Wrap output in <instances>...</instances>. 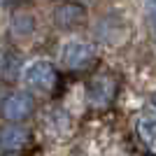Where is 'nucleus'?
I'll list each match as a JSON object with an SVG mask.
<instances>
[{
    "label": "nucleus",
    "mask_w": 156,
    "mask_h": 156,
    "mask_svg": "<svg viewBox=\"0 0 156 156\" xmlns=\"http://www.w3.org/2000/svg\"><path fill=\"white\" fill-rule=\"evenodd\" d=\"M33 107H35V100H33L30 93H9V96L0 103V114L5 121L9 124H19L23 119H28L33 114Z\"/></svg>",
    "instance_id": "f257e3e1"
},
{
    "label": "nucleus",
    "mask_w": 156,
    "mask_h": 156,
    "mask_svg": "<svg viewBox=\"0 0 156 156\" xmlns=\"http://www.w3.org/2000/svg\"><path fill=\"white\" fill-rule=\"evenodd\" d=\"M86 96L96 107H105L110 105L117 96V79L112 77L110 72H100V75H93L89 79V86H86Z\"/></svg>",
    "instance_id": "f03ea898"
},
{
    "label": "nucleus",
    "mask_w": 156,
    "mask_h": 156,
    "mask_svg": "<svg viewBox=\"0 0 156 156\" xmlns=\"http://www.w3.org/2000/svg\"><path fill=\"white\" fill-rule=\"evenodd\" d=\"M26 82L37 91H51L58 84V72L49 61H37L26 70Z\"/></svg>",
    "instance_id": "7ed1b4c3"
},
{
    "label": "nucleus",
    "mask_w": 156,
    "mask_h": 156,
    "mask_svg": "<svg viewBox=\"0 0 156 156\" xmlns=\"http://www.w3.org/2000/svg\"><path fill=\"white\" fill-rule=\"evenodd\" d=\"M93 58H96V49L86 42H70L63 49V63L70 70H84L93 63Z\"/></svg>",
    "instance_id": "20e7f679"
},
{
    "label": "nucleus",
    "mask_w": 156,
    "mask_h": 156,
    "mask_svg": "<svg viewBox=\"0 0 156 156\" xmlns=\"http://www.w3.org/2000/svg\"><path fill=\"white\" fill-rule=\"evenodd\" d=\"M84 19H86V7L79 2H63L54 12V23L61 30H75L84 23Z\"/></svg>",
    "instance_id": "39448f33"
},
{
    "label": "nucleus",
    "mask_w": 156,
    "mask_h": 156,
    "mask_svg": "<svg viewBox=\"0 0 156 156\" xmlns=\"http://www.w3.org/2000/svg\"><path fill=\"white\" fill-rule=\"evenodd\" d=\"M28 133L23 126H2L0 128V149L2 151H19L28 144Z\"/></svg>",
    "instance_id": "423d86ee"
},
{
    "label": "nucleus",
    "mask_w": 156,
    "mask_h": 156,
    "mask_svg": "<svg viewBox=\"0 0 156 156\" xmlns=\"http://www.w3.org/2000/svg\"><path fill=\"white\" fill-rule=\"evenodd\" d=\"M0 70H2V79L5 82H14L19 77V70H21V56L16 51H7L5 58H2Z\"/></svg>",
    "instance_id": "0eeeda50"
},
{
    "label": "nucleus",
    "mask_w": 156,
    "mask_h": 156,
    "mask_svg": "<svg viewBox=\"0 0 156 156\" xmlns=\"http://www.w3.org/2000/svg\"><path fill=\"white\" fill-rule=\"evenodd\" d=\"M140 135H142L149 144L156 142V119L144 117L142 121H140Z\"/></svg>",
    "instance_id": "6e6552de"
},
{
    "label": "nucleus",
    "mask_w": 156,
    "mask_h": 156,
    "mask_svg": "<svg viewBox=\"0 0 156 156\" xmlns=\"http://www.w3.org/2000/svg\"><path fill=\"white\" fill-rule=\"evenodd\" d=\"M12 28L19 35H28V33L33 30V16H28V14H16L12 21Z\"/></svg>",
    "instance_id": "1a4fd4ad"
},
{
    "label": "nucleus",
    "mask_w": 156,
    "mask_h": 156,
    "mask_svg": "<svg viewBox=\"0 0 156 156\" xmlns=\"http://www.w3.org/2000/svg\"><path fill=\"white\" fill-rule=\"evenodd\" d=\"M147 23H149V30L156 40V0H149L147 2Z\"/></svg>",
    "instance_id": "9d476101"
},
{
    "label": "nucleus",
    "mask_w": 156,
    "mask_h": 156,
    "mask_svg": "<svg viewBox=\"0 0 156 156\" xmlns=\"http://www.w3.org/2000/svg\"><path fill=\"white\" fill-rule=\"evenodd\" d=\"M7 5H16V2H23V0H5Z\"/></svg>",
    "instance_id": "9b49d317"
},
{
    "label": "nucleus",
    "mask_w": 156,
    "mask_h": 156,
    "mask_svg": "<svg viewBox=\"0 0 156 156\" xmlns=\"http://www.w3.org/2000/svg\"><path fill=\"white\" fill-rule=\"evenodd\" d=\"M151 100H154V105H156V93H154V98H151Z\"/></svg>",
    "instance_id": "f8f14e48"
}]
</instances>
